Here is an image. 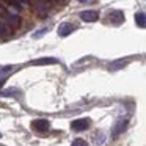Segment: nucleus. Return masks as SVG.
<instances>
[{"mask_svg":"<svg viewBox=\"0 0 146 146\" xmlns=\"http://www.w3.org/2000/svg\"><path fill=\"white\" fill-rule=\"evenodd\" d=\"M0 19L5 21V22H7L10 27H13V29H16V27L21 25V17L17 16V14L8 11L3 5H0Z\"/></svg>","mask_w":146,"mask_h":146,"instance_id":"f257e3e1","label":"nucleus"},{"mask_svg":"<svg viewBox=\"0 0 146 146\" xmlns=\"http://www.w3.org/2000/svg\"><path fill=\"white\" fill-rule=\"evenodd\" d=\"M50 0H36L35 3V11L38 16L41 17H46L49 14V11H50Z\"/></svg>","mask_w":146,"mask_h":146,"instance_id":"f03ea898","label":"nucleus"},{"mask_svg":"<svg viewBox=\"0 0 146 146\" xmlns=\"http://www.w3.org/2000/svg\"><path fill=\"white\" fill-rule=\"evenodd\" d=\"M90 127V119L88 118H80V119H76L71 123V129L76 130V132H83Z\"/></svg>","mask_w":146,"mask_h":146,"instance_id":"7ed1b4c3","label":"nucleus"},{"mask_svg":"<svg viewBox=\"0 0 146 146\" xmlns=\"http://www.w3.org/2000/svg\"><path fill=\"white\" fill-rule=\"evenodd\" d=\"M76 30V25H72L71 22H63L58 25V36H61V38H64V36H69L71 33Z\"/></svg>","mask_w":146,"mask_h":146,"instance_id":"20e7f679","label":"nucleus"},{"mask_svg":"<svg viewBox=\"0 0 146 146\" xmlns=\"http://www.w3.org/2000/svg\"><path fill=\"white\" fill-rule=\"evenodd\" d=\"M32 127L35 130H38V132H47L49 129H50V123H49V119H44V118H42V119H35L32 123Z\"/></svg>","mask_w":146,"mask_h":146,"instance_id":"39448f33","label":"nucleus"},{"mask_svg":"<svg viewBox=\"0 0 146 146\" xmlns=\"http://www.w3.org/2000/svg\"><path fill=\"white\" fill-rule=\"evenodd\" d=\"M108 21H110L113 25H121V24L124 22V14H123V11H119V10L110 11V13H108Z\"/></svg>","mask_w":146,"mask_h":146,"instance_id":"423d86ee","label":"nucleus"},{"mask_svg":"<svg viewBox=\"0 0 146 146\" xmlns=\"http://www.w3.org/2000/svg\"><path fill=\"white\" fill-rule=\"evenodd\" d=\"M127 126H129V121H127L126 118L118 119L116 124H115V127H113V137H118V135H121L123 132H126Z\"/></svg>","mask_w":146,"mask_h":146,"instance_id":"0eeeda50","label":"nucleus"},{"mask_svg":"<svg viewBox=\"0 0 146 146\" xmlns=\"http://www.w3.org/2000/svg\"><path fill=\"white\" fill-rule=\"evenodd\" d=\"M58 60L54 57H44V58H38V60H32L30 64L32 66H47V64H57Z\"/></svg>","mask_w":146,"mask_h":146,"instance_id":"6e6552de","label":"nucleus"},{"mask_svg":"<svg viewBox=\"0 0 146 146\" xmlns=\"http://www.w3.org/2000/svg\"><path fill=\"white\" fill-rule=\"evenodd\" d=\"M80 19L83 21V22H96V21L99 19V13L98 11H82L80 13Z\"/></svg>","mask_w":146,"mask_h":146,"instance_id":"1a4fd4ad","label":"nucleus"},{"mask_svg":"<svg viewBox=\"0 0 146 146\" xmlns=\"http://www.w3.org/2000/svg\"><path fill=\"white\" fill-rule=\"evenodd\" d=\"M126 64H127V60H126V58L115 60V61H111V63L108 64V71H119V69H123Z\"/></svg>","mask_w":146,"mask_h":146,"instance_id":"9d476101","label":"nucleus"},{"mask_svg":"<svg viewBox=\"0 0 146 146\" xmlns=\"http://www.w3.org/2000/svg\"><path fill=\"white\" fill-rule=\"evenodd\" d=\"M11 35V27L5 21L0 19V36H10Z\"/></svg>","mask_w":146,"mask_h":146,"instance_id":"9b49d317","label":"nucleus"},{"mask_svg":"<svg viewBox=\"0 0 146 146\" xmlns=\"http://www.w3.org/2000/svg\"><path fill=\"white\" fill-rule=\"evenodd\" d=\"M135 22H137V25H138L140 29H145L146 27V16H145L143 11H140V13L135 14Z\"/></svg>","mask_w":146,"mask_h":146,"instance_id":"f8f14e48","label":"nucleus"},{"mask_svg":"<svg viewBox=\"0 0 146 146\" xmlns=\"http://www.w3.org/2000/svg\"><path fill=\"white\" fill-rule=\"evenodd\" d=\"M5 2H7L8 5H11V7H14L17 11H21V10H22V5H21L19 2H17V0H5Z\"/></svg>","mask_w":146,"mask_h":146,"instance_id":"ddd939ff","label":"nucleus"},{"mask_svg":"<svg viewBox=\"0 0 146 146\" xmlns=\"http://www.w3.org/2000/svg\"><path fill=\"white\" fill-rule=\"evenodd\" d=\"M72 146H88V145H86L85 140H82V138H76V140L72 141Z\"/></svg>","mask_w":146,"mask_h":146,"instance_id":"4468645a","label":"nucleus"},{"mask_svg":"<svg viewBox=\"0 0 146 146\" xmlns=\"http://www.w3.org/2000/svg\"><path fill=\"white\" fill-rule=\"evenodd\" d=\"M49 29H42V30H38V32L33 33V38H41V36H44L46 33H47Z\"/></svg>","mask_w":146,"mask_h":146,"instance_id":"2eb2a0df","label":"nucleus"},{"mask_svg":"<svg viewBox=\"0 0 146 146\" xmlns=\"http://www.w3.org/2000/svg\"><path fill=\"white\" fill-rule=\"evenodd\" d=\"M13 69H14L13 66H5V68H2V69H0V76H5V74H8L10 71H13Z\"/></svg>","mask_w":146,"mask_h":146,"instance_id":"dca6fc26","label":"nucleus"},{"mask_svg":"<svg viewBox=\"0 0 146 146\" xmlns=\"http://www.w3.org/2000/svg\"><path fill=\"white\" fill-rule=\"evenodd\" d=\"M17 93H19V90L11 88V90H7V91H3L2 94H3V96H10V94H17Z\"/></svg>","mask_w":146,"mask_h":146,"instance_id":"f3484780","label":"nucleus"},{"mask_svg":"<svg viewBox=\"0 0 146 146\" xmlns=\"http://www.w3.org/2000/svg\"><path fill=\"white\" fill-rule=\"evenodd\" d=\"M80 3H94L96 0H79Z\"/></svg>","mask_w":146,"mask_h":146,"instance_id":"a211bd4d","label":"nucleus"},{"mask_svg":"<svg viewBox=\"0 0 146 146\" xmlns=\"http://www.w3.org/2000/svg\"><path fill=\"white\" fill-rule=\"evenodd\" d=\"M17 2H19L21 5H29L30 3V0H17Z\"/></svg>","mask_w":146,"mask_h":146,"instance_id":"6ab92c4d","label":"nucleus"},{"mask_svg":"<svg viewBox=\"0 0 146 146\" xmlns=\"http://www.w3.org/2000/svg\"><path fill=\"white\" fill-rule=\"evenodd\" d=\"M3 83H5V79H2V80H0V88H2V85H3Z\"/></svg>","mask_w":146,"mask_h":146,"instance_id":"aec40b11","label":"nucleus"},{"mask_svg":"<svg viewBox=\"0 0 146 146\" xmlns=\"http://www.w3.org/2000/svg\"><path fill=\"white\" fill-rule=\"evenodd\" d=\"M0 138H2V133H0Z\"/></svg>","mask_w":146,"mask_h":146,"instance_id":"412c9836","label":"nucleus"}]
</instances>
